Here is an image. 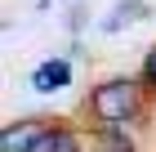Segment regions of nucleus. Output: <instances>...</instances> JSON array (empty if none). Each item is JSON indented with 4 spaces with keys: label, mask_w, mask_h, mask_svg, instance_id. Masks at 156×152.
<instances>
[{
    "label": "nucleus",
    "mask_w": 156,
    "mask_h": 152,
    "mask_svg": "<svg viewBox=\"0 0 156 152\" xmlns=\"http://www.w3.org/2000/svg\"><path fill=\"white\" fill-rule=\"evenodd\" d=\"M89 107L103 125H125V121L138 112V85L129 76H116V81H103L89 94Z\"/></svg>",
    "instance_id": "nucleus-1"
},
{
    "label": "nucleus",
    "mask_w": 156,
    "mask_h": 152,
    "mask_svg": "<svg viewBox=\"0 0 156 152\" xmlns=\"http://www.w3.org/2000/svg\"><path fill=\"white\" fill-rule=\"evenodd\" d=\"M45 134L49 130L40 125V121H18V125H9L0 134V152H36Z\"/></svg>",
    "instance_id": "nucleus-2"
},
{
    "label": "nucleus",
    "mask_w": 156,
    "mask_h": 152,
    "mask_svg": "<svg viewBox=\"0 0 156 152\" xmlns=\"http://www.w3.org/2000/svg\"><path fill=\"white\" fill-rule=\"evenodd\" d=\"M67 81H72V63H67V58H45L36 72H31V85H36L40 94H58V90H67Z\"/></svg>",
    "instance_id": "nucleus-3"
},
{
    "label": "nucleus",
    "mask_w": 156,
    "mask_h": 152,
    "mask_svg": "<svg viewBox=\"0 0 156 152\" xmlns=\"http://www.w3.org/2000/svg\"><path fill=\"white\" fill-rule=\"evenodd\" d=\"M147 18V0H120L116 9H112V18L103 23V32H120V27H129V23H143Z\"/></svg>",
    "instance_id": "nucleus-4"
},
{
    "label": "nucleus",
    "mask_w": 156,
    "mask_h": 152,
    "mask_svg": "<svg viewBox=\"0 0 156 152\" xmlns=\"http://www.w3.org/2000/svg\"><path fill=\"white\" fill-rule=\"evenodd\" d=\"M36 152H80V143H76V134H67V130H49Z\"/></svg>",
    "instance_id": "nucleus-5"
},
{
    "label": "nucleus",
    "mask_w": 156,
    "mask_h": 152,
    "mask_svg": "<svg viewBox=\"0 0 156 152\" xmlns=\"http://www.w3.org/2000/svg\"><path fill=\"white\" fill-rule=\"evenodd\" d=\"M143 76H147V81L156 85V49H152V54H147V58H143Z\"/></svg>",
    "instance_id": "nucleus-6"
}]
</instances>
